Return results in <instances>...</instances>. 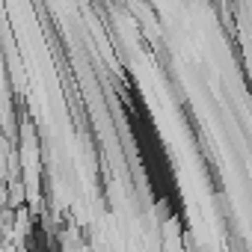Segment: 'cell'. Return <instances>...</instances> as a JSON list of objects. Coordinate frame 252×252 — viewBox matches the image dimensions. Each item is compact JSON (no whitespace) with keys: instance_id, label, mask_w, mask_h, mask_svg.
<instances>
[]
</instances>
